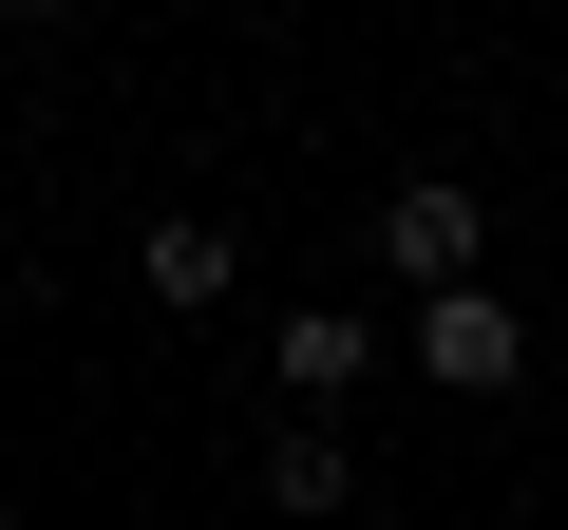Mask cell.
Here are the masks:
<instances>
[{
    "label": "cell",
    "mask_w": 568,
    "mask_h": 530,
    "mask_svg": "<svg viewBox=\"0 0 568 530\" xmlns=\"http://www.w3.org/2000/svg\"><path fill=\"white\" fill-rule=\"evenodd\" d=\"M417 379H436V398H511V379H530V323H511L493 265H474V285H417Z\"/></svg>",
    "instance_id": "cell-1"
},
{
    "label": "cell",
    "mask_w": 568,
    "mask_h": 530,
    "mask_svg": "<svg viewBox=\"0 0 568 530\" xmlns=\"http://www.w3.org/2000/svg\"><path fill=\"white\" fill-rule=\"evenodd\" d=\"M474 265H493V208H474L455 171H417V190L379 208V285H474Z\"/></svg>",
    "instance_id": "cell-2"
},
{
    "label": "cell",
    "mask_w": 568,
    "mask_h": 530,
    "mask_svg": "<svg viewBox=\"0 0 568 530\" xmlns=\"http://www.w3.org/2000/svg\"><path fill=\"white\" fill-rule=\"evenodd\" d=\"M265 379L323 417V398H361V379H379V323H361V304H284V323H265Z\"/></svg>",
    "instance_id": "cell-3"
},
{
    "label": "cell",
    "mask_w": 568,
    "mask_h": 530,
    "mask_svg": "<svg viewBox=\"0 0 568 530\" xmlns=\"http://www.w3.org/2000/svg\"><path fill=\"white\" fill-rule=\"evenodd\" d=\"M133 285H152V304H171V323H209V304H227V285H246V246H227V227H209V208H171V227H133Z\"/></svg>",
    "instance_id": "cell-4"
},
{
    "label": "cell",
    "mask_w": 568,
    "mask_h": 530,
    "mask_svg": "<svg viewBox=\"0 0 568 530\" xmlns=\"http://www.w3.org/2000/svg\"><path fill=\"white\" fill-rule=\"evenodd\" d=\"M265 511H304V530H323V511H361V455H342V417H284V436H265Z\"/></svg>",
    "instance_id": "cell-5"
},
{
    "label": "cell",
    "mask_w": 568,
    "mask_h": 530,
    "mask_svg": "<svg viewBox=\"0 0 568 530\" xmlns=\"http://www.w3.org/2000/svg\"><path fill=\"white\" fill-rule=\"evenodd\" d=\"M0 20H77V0H0Z\"/></svg>",
    "instance_id": "cell-6"
},
{
    "label": "cell",
    "mask_w": 568,
    "mask_h": 530,
    "mask_svg": "<svg viewBox=\"0 0 568 530\" xmlns=\"http://www.w3.org/2000/svg\"><path fill=\"white\" fill-rule=\"evenodd\" d=\"M0 530H20V492H0Z\"/></svg>",
    "instance_id": "cell-7"
}]
</instances>
